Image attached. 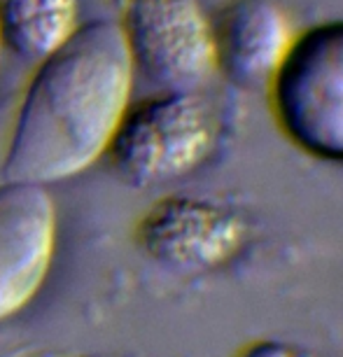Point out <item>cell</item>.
Masks as SVG:
<instances>
[{
	"instance_id": "1",
	"label": "cell",
	"mask_w": 343,
	"mask_h": 357,
	"mask_svg": "<svg viewBox=\"0 0 343 357\" xmlns=\"http://www.w3.org/2000/svg\"><path fill=\"white\" fill-rule=\"evenodd\" d=\"M133 63L122 26L91 22L38 63L19 105L0 175L49 185L89 168L131 103Z\"/></svg>"
},
{
	"instance_id": "2",
	"label": "cell",
	"mask_w": 343,
	"mask_h": 357,
	"mask_svg": "<svg viewBox=\"0 0 343 357\" xmlns=\"http://www.w3.org/2000/svg\"><path fill=\"white\" fill-rule=\"evenodd\" d=\"M218 143V117L199 91H157L129 103L107 145L112 171L131 187L192 173Z\"/></svg>"
},
{
	"instance_id": "3",
	"label": "cell",
	"mask_w": 343,
	"mask_h": 357,
	"mask_svg": "<svg viewBox=\"0 0 343 357\" xmlns=\"http://www.w3.org/2000/svg\"><path fill=\"white\" fill-rule=\"evenodd\" d=\"M273 119L294 147L343 161V22L301 31L268 84Z\"/></svg>"
},
{
	"instance_id": "4",
	"label": "cell",
	"mask_w": 343,
	"mask_h": 357,
	"mask_svg": "<svg viewBox=\"0 0 343 357\" xmlns=\"http://www.w3.org/2000/svg\"><path fill=\"white\" fill-rule=\"evenodd\" d=\"M119 26L133 70L159 91H199L218 73L215 26L197 0H129Z\"/></svg>"
},
{
	"instance_id": "5",
	"label": "cell",
	"mask_w": 343,
	"mask_h": 357,
	"mask_svg": "<svg viewBox=\"0 0 343 357\" xmlns=\"http://www.w3.org/2000/svg\"><path fill=\"white\" fill-rule=\"evenodd\" d=\"M56 211L45 185H0V320L24 308L43 287L54 259Z\"/></svg>"
},
{
	"instance_id": "6",
	"label": "cell",
	"mask_w": 343,
	"mask_h": 357,
	"mask_svg": "<svg viewBox=\"0 0 343 357\" xmlns=\"http://www.w3.org/2000/svg\"><path fill=\"white\" fill-rule=\"evenodd\" d=\"M218 70L238 86H268L297 40L290 12L275 0H234L213 22Z\"/></svg>"
},
{
	"instance_id": "7",
	"label": "cell",
	"mask_w": 343,
	"mask_h": 357,
	"mask_svg": "<svg viewBox=\"0 0 343 357\" xmlns=\"http://www.w3.org/2000/svg\"><path fill=\"white\" fill-rule=\"evenodd\" d=\"M243 225L224 208L197 199H166L140 225L152 257L176 266H213L236 252Z\"/></svg>"
},
{
	"instance_id": "8",
	"label": "cell",
	"mask_w": 343,
	"mask_h": 357,
	"mask_svg": "<svg viewBox=\"0 0 343 357\" xmlns=\"http://www.w3.org/2000/svg\"><path fill=\"white\" fill-rule=\"evenodd\" d=\"M77 31V0H0V45L40 63Z\"/></svg>"
},
{
	"instance_id": "9",
	"label": "cell",
	"mask_w": 343,
	"mask_h": 357,
	"mask_svg": "<svg viewBox=\"0 0 343 357\" xmlns=\"http://www.w3.org/2000/svg\"><path fill=\"white\" fill-rule=\"evenodd\" d=\"M245 357H294V353L280 343H259V346L247 350Z\"/></svg>"
},
{
	"instance_id": "10",
	"label": "cell",
	"mask_w": 343,
	"mask_h": 357,
	"mask_svg": "<svg viewBox=\"0 0 343 357\" xmlns=\"http://www.w3.org/2000/svg\"><path fill=\"white\" fill-rule=\"evenodd\" d=\"M0 50H3V45H0Z\"/></svg>"
}]
</instances>
